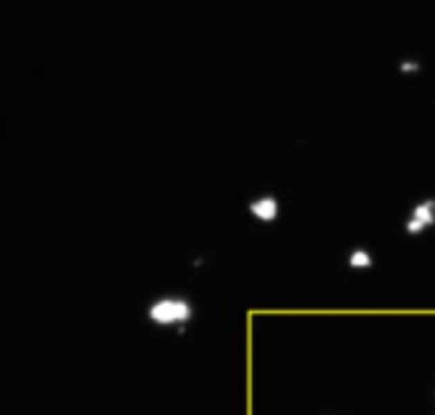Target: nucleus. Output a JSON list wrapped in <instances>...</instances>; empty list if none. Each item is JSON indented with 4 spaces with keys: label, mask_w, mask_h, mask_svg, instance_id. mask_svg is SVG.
I'll return each mask as SVG.
<instances>
[{
    "label": "nucleus",
    "mask_w": 435,
    "mask_h": 415,
    "mask_svg": "<svg viewBox=\"0 0 435 415\" xmlns=\"http://www.w3.org/2000/svg\"><path fill=\"white\" fill-rule=\"evenodd\" d=\"M156 324H178V321H186L191 316V306L189 301H183V298H160L156 303L151 306V311H148Z\"/></svg>",
    "instance_id": "1"
},
{
    "label": "nucleus",
    "mask_w": 435,
    "mask_h": 415,
    "mask_svg": "<svg viewBox=\"0 0 435 415\" xmlns=\"http://www.w3.org/2000/svg\"><path fill=\"white\" fill-rule=\"evenodd\" d=\"M435 224V202L433 199H427V202L418 204L415 206V212H412L410 222H407V232L410 235H420L425 227Z\"/></svg>",
    "instance_id": "2"
},
{
    "label": "nucleus",
    "mask_w": 435,
    "mask_h": 415,
    "mask_svg": "<svg viewBox=\"0 0 435 415\" xmlns=\"http://www.w3.org/2000/svg\"><path fill=\"white\" fill-rule=\"evenodd\" d=\"M250 212L262 222H272L277 217V199L275 196H262V199L250 204Z\"/></svg>",
    "instance_id": "3"
},
{
    "label": "nucleus",
    "mask_w": 435,
    "mask_h": 415,
    "mask_svg": "<svg viewBox=\"0 0 435 415\" xmlns=\"http://www.w3.org/2000/svg\"><path fill=\"white\" fill-rule=\"evenodd\" d=\"M349 265H351V267H369V265H372V255H369V252H364V250L351 252Z\"/></svg>",
    "instance_id": "4"
}]
</instances>
